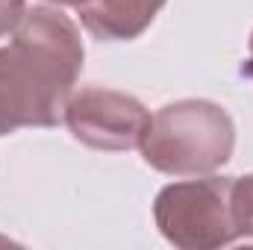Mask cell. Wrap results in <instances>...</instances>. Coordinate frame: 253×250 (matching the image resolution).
I'll use <instances>...</instances> for the list:
<instances>
[{"mask_svg":"<svg viewBox=\"0 0 253 250\" xmlns=\"http://www.w3.org/2000/svg\"><path fill=\"white\" fill-rule=\"evenodd\" d=\"M83 59L80 27L65 12L27 9L9 44L0 47V135L59 124Z\"/></svg>","mask_w":253,"mask_h":250,"instance_id":"obj_1","label":"cell"},{"mask_svg":"<svg viewBox=\"0 0 253 250\" xmlns=\"http://www.w3.org/2000/svg\"><path fill=\"white\" fill-rule=\"evenodd\" d=\"M236 124L221 103L186 97L165 103L144 129L141 159L168 177H203L233 159Z\"/></svg>","mask_w":253,"mask_h":250,"instance_id":"obj_2","label":"cell"},{"mask_svg":"<svg viewBox=\"0 0 253 250\" xmlns=\"http://www.w3.org/2000/svg\"><path fill=\"white\" fill-rule=\"evenodd\" d=\"M230 191L233 177L212 174L165 186L153 200L162 239L183 250H215L239 242Z\"/></svg>","mask_w":253,"mask_h":250,"instance_id":"obj_3","label":"cell"},{"mask_svg":"<svg viewBox=\"0 0 253 250\" xmlns=\"http://www.w3.org/2000/svg\"><path fill=\"white\" fill-rule=\"evenodd\" d=\"M62 121L80 144L91 150L121 153L141 144L150 112L138 97L126 91L88 85L68 97Z\"/></svg>","mask_w":253,"mask_h":250,"instance_id":"obj_4","label":"cell"},{"mask_svg":"<svg viewBox=\"0 0 253 250\" xmlns=\"http://www.w3.org/2000/svg\"><path fill=\"white\" fill-rule=\"evenodd\" d=\"M168 0H83L77 15L83 27L100 42L138 39Z\"/></svg>","mask_w":253,"mask_h":250,"instance_id":"obj_5","label":"cell"},{"mask_svg":"<svg viewBox=\"0 0 253 250\" xmlns=\"http://www.w3.org/2000/svg\"><path fill=\"white\" fill-rule=\"evenodd\" d=\"M230 203H233V221L239 239H253V174L233 177Z\"/></svg>","mask_w":253,"mask_h":250,"instance_id":"obj_6","label":"cell"},{"mask_svg":"<svg viewBox=\"0 0 253 250\" xmlns=\"http://www.w3.org/2000/svg\"><path fill=\"white\" fill-rule=\"evenodd\" d=\"M27 12V0H0V39L12 36V30L21 24Z\"/></svg>","mask_w":253,"mask_h":250,"instance_id":"obj_7","label":"cell"},{"mask_svg":"<svg viewBox=\"0 0 253 250\" xmlns=\"http://www.w3.org/2000/svg\"><path fill=\"white\" fill-rule=\"evenodd\" d=\"M242 74H245L248 80H253V33H251V44H248V59H245V65H242Z\"/></svg>","mask_w":253,"mask_h":250,"instance_id":"obj_8","label":"cell"},{"mask_svg":"<svg viewBox=\"0 0 253 250\" xmlns=\"http://www.w3.org/2000/svg\"><path fill=\"white\" fill-rule=\"evenodd\" d=\"M47 3H53V6H74V9H77L83 0H47Z\"/></svg>","mask_w":253,"mask_h":250,"instance_id":"obj_9","label":"cell"}]
</instances>
